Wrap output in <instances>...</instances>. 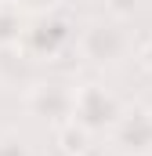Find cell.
Wrapping results in <instances>:
<instances>
[{"label": "cell", "instance_id": "5b68a950", "mask_svg": "<svg viewBox=\"0 0 152 156\" xmlns=\"http://www.w3.org/2000/svg\"><path fill=\"white\" fill-rule=\"evenodd\" d=\"M22 94H26V109L40 120H51L54 127L65 123L73 113V83L65 80H33Z\"/></svg>", "mask_w": 152, "mask_h": 156}, {"label": "cell", "instance_id": "7a4b0ae2", "mask_svg": "<svg viewBox=\"0 0 152 156\" xmlns=\"http://www.w3.org/2000/svg\"><path fill=\"white\" fill-rule=\"evenodd\" d=\"M76 51L87 66H116L134 51V40L119 18H94L76 33Z\"/></svg>", "mask_w": 152, "mask_h": 156}, {"label": "cell", "instance_id": "ba28073f", "mask_svg": "<svg viewBox=\"0 0 152 156\" xmlns=\"http://www.w3.org/2000/svg\"><path fill=\"white\" fill-rule=\"evenodd\" d=\"M58 142H62V153L65 156H83L91 134H87L83 127H76L73 120H65V123H58Z\"/></svg>", "mask_w": 152, "mask_h": 156}, {"label": "cell", "instance_id": "6da1fadb", "mask_svg": "<svg viewBox=\"0 0 152 156\" xmlns=\"http://www.w3.org/2000/svg\"><path fill=\"white\" fill-rule=\"evenodd\" d=\"M123 113V102L116 98L112 91L98 80H83V83H73V120L76 127H83L91 138L94 134H109L116 127V120Z\"/></svg>", "mask_w": 152, "mask_h": 156}, {"label": "cell", "instance_id": "8fae6325", "mask_svg": "<svg viewBox=\"0 0 152 156\" xmlns=\"http://www.w3.org/2000/svg\"><path fill=\"white\" fill-rule=\"evenodd\" d=\"M138 62H141V66H145V69L152 73V40L145 44V47H141V51H138Z\"/></svg>", "mask_w": 152, "mask_h": 156}, {"label": "cell", "instance_id": "52a82bcc", "mask_svg": "<svg viewBox=\"0 0 152 156\" xmlns=\"http://www.w3.org/2000/svg\"><path fill=\"white\" fill-rule=\"evenodd\" d=\"M22 33H26V15L7 0H0V47H11V44H22Z\"/></svg>", "mask_w": 152, "mask_h": 156}, {"label": "cell", "instance_id": "9c48e42d", "mask_svg": "<svg viewBox=\"0 0 152 156\" xmlns=\"http://www.w3.org/2000/svg\"><path fill=\"white\" fill-rule=\"evenodd\" d=\"M0 156H33V149L18 131H0Z\"/></svg>", "mask_w": 152, "mask_h": 156}, {"label": "cell", "instance_id": "3957f363", "mask_svg": "<svg viewBox=\"0 0 152 156\" xmlns=\"http://www.w3.org/2000/svg\"><path fill=\"white\" fill-rule=\"evenodd\" d=\"M76 18L69 11L54 7V11H43L26 18V33H22V47L33 55V58H62L69 47L76 44Z\"/></svg>", "mask_w": 152, "mask_h": 156}, {"label": "cell", "instance_id": "8992f818", "mask_svg": "<svg viewBox=\"0 0 152 156\" xmlns=\"http://www.w3.org/2000/svg\"><path fill=\"white\" fill-rule=\"evenodd\" d=\"M33 55L22 47V44H11V47H0V91H26L36 69H33Z\"/></svg>", "mask_w": 152, "mask_h": 156}, {"label": "cell", "instance_id": "277c9868", "mask_svg": "<svg viewBox=\"0 0 152 156\" xmlns=\"http://www.w3.org/2000/svg\"><path fill=\"white\" fill-rule=\"evenodd\" d=\"M109 138L116 156H152V109L145 105L123 109Z\"/></svg>", "mask_w": 152, "mask_h": 156}, {"label": "cell", "instance_id": "30bf717a", "mask_svg": "<svg viewBox=\"0 0 152 156\" xmlns=\"http://www.w3.org/2000/svg\"><path fill=\"white\" fill-rule=\"evenodd\" d=\"M22 15H43V11H54L62 7V0H11Z\"/></svg>", "mask_w": 152, "mask_h": 156}]
</instances>
